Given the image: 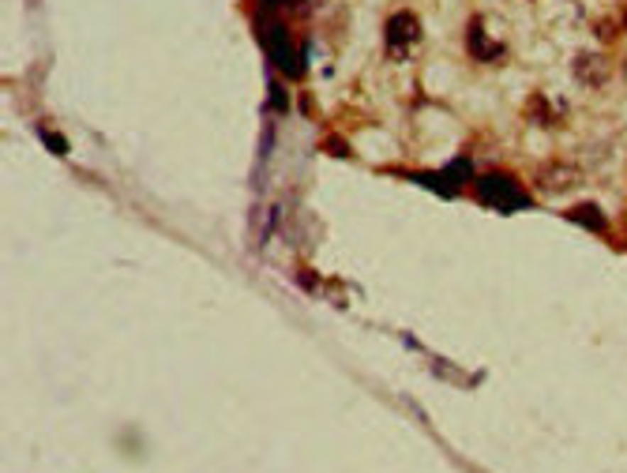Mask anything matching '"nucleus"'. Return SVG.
Instances as JSON below:
<instances>
[{
	"instance_id": "nucleus-8",
	"label": "nucleus",
	"mask_w": 627,
	"mask_h": 473,
	"mask_svg": "<svg viewBox=\"0 0 627 473\" xmlns=\"http://www.w3.org/2000/svg\"><path fill=\"white\" fill-rule=\"evenodd\" d=\"M285 4H305V0H285Z\"/></svg>"
},
{
	"instance_id": "nucleus-9",
	"label": "nucleus",
	"mask_w": 627,
	"mask_h": 473,
	"mask_svg": "<svg viewBox=\"0 0 627 473\" xmlns=\"http://www.w3.org/2000/svg\"><path fill=\"white\" fill-rule=\"evenodd\" d=\"M263 4H278V0H263Z\"/></svg>"
},
{
	"instance_id": "nucleus-6",
	"label": "nucleus",
	"mask_w": 627,
	"mask_h": 473,
	"mask_svg": "<svg viewBox=\"0 0 627 473\" xmlns=\"http://www.w3.org/2000/svg\"><path fill=\"white\" fill-rule=\"evenodd\" d=\"M469 49H474L477 60H489V45H485V31H481V19L469 23Z\"/></svg>"
},
{
	"instance_id": "nucleus-5",
	"label": "nucleus",
	"mask_w": 627,
	"mask_h": 473,
	"mask_svg": "<svg viewBox=\"0 0 627 473\" xmlns=\"http://www.w3.org/2000/svg\"><path fill=\"white\" fill-rule=\"evenodd\" d=\"M571 218H574V222H582L586 229H597V233L609 226V222H605V214H601V210H597L594 203H582L579 210H571Z\"/></svg>"
},
{
	"instance_id": "nucleus-3",
	"label": "nucleus",
	"mask_w": 627,
	"mask_h": 473,
	"mask_svg": "<svg viewBox=\"0 0 627 473\" xmlns=\"http://www.w3.org/2000/svg\"><path fill=\"white\" fill-rule=\"evenodd\" d=\"M417 19L410 16V11H395V16L387 19V49H391V57L395 60H402L406 57V49H410V42H417Z\"/></svg>"
},
{
	"instance_id": "nucleus-7",
	"label": "nucleus",
	"mask_w": 627,
	"mask_h": 473,
	"mask_svg": "<svg viewBox=\"0 0 627 473\" xmlns=\"http://www.w3.org/2000/svg\"><path fill=\"white\" fill-rule=\"evenodd\" d=\"M45 143H49V151H53V154H64V151H68V143H64L60 136H53V131H45Z\"/></svg>"
},
{
	"instance_id": "nucleus-1",
	"label": "nucleus",
	"mask_w": 627,
	"mask_h": 473,
	"mask_svg": "<svg viewBox=\"0 0 627 473\" xmlns=\"http://www.w3.org/2000/svg\"><path fill=\"white\" fill-rule=\"evenodd\" d=\"M477 192H481V200H485V203L500 207V210H526V207H530V195L522 192L507 173H489V177H481Z\"/></svg>"
},
{
	"instance_id": "nucleus-4",
	"label": "nucleus",
	"mask_w": 627,
	"mask_h": 473,
	"mask_svg": "<svg viewBox=\"0 0 627 473\" xmlns=\"http://www.w3.org/2000/svg\"><path fill=\"white\" fill-rule=\"evenodd\" d=\"M574 72H579V75L586 79V83H594V87H597L601 79L609 75V72H605V64H601V60L594 57V53H582V57L574 60Z\"/></svg>"
},
{
	"instance_id": "nucleus-2",
	"label": "nucleus",
	"mask_w": 627,
	"mask_h": 473,
	"mask_svg": "<svg viewBox=\"0 0 627 473\" xmlns=\"http://www.w3.org/2000/svg\"><path fill=\"white\" fill-rule=\"evenodd\" d=\"M267 45H271V60L278 64L290 79H297L300 75V60H297V49H293V42H290V34H285L282 23H267Z\"/></svg>"
}]
</instances>
